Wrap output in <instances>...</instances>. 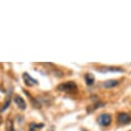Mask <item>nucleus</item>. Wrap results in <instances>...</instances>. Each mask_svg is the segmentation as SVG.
<instances>
[{
    "label": "nucleus",
    "instance_id": "obj_1",
    "mask_svg": "<svg viewBox=\"0 0 131 131\" xmlns=\"http://www.w3.org/2000/svg\"><path fill=\"white\" fill-rule=\"evenodd\" d=\"M57 89L63 92H66V93H74L78 91V86L73 82H66V83L60 84L57 87Z\"/></svg>",
    "mask_w": 131,
    "mask_h": 131
},
{
    "label": "nucleus",
    "instance_id": "obj_2",
    "mask_svg": "<svg viewBox=\"0 0 131 131\" xmlns=\"http://www.w3.org/2000/svg\"><path fill=\"white\" fill-rule=\"evenodd\" d=\"M131 122V116L128 113H120L118 115V123L121 125H127Z\"/></svg>",
    "mask_w": 131,
    "mask_h": 131
},
{
    "label": "nucleus",
    "instance_id": "obj_3",
    "mask_svg": "<svg viewBox=\"0 0 131 131\" xmlns=\"http://www.w3.org/2000/svg\"><path fill=\"white\" fill-rule=\"evenodd\" d=\"M98 123L101 126H108L112 123V116L110 114H102L98 118Z\"/></svg>",
    "mask_w": 131,
    "mask_h": 131
},
{
    "label": "nucleus",
    "instance_id": "obj_4",
    "mask_svg": "<svg viewBox=\"0 0 131 131\" xmlns=\"http://www.w3.org/2000/svg\"><path fill=\"white\" fill-rule=\"evenodd\" d=\"M23 79H24L25 85L28 86V87H32V86L37 85V81H36L35 79H33V78H31L27 72H25V73L23 74Z\"/></svg>",
    "mask_w": 131,
    "mask_h": 131
},
{
    "label": "nucleus",
    "instance_id": "obj_5",
    "mask_svg": "<svg viewBox=\"0 0 131 131\" xmlns=\"http://www.w3.org/2000/svg\"><path fill=\"white\" fill-rule=\"evenodd\" d=\"M14 100H15L16 104L19 106V108H20V110H26L27 105H26L25 100L23 99V97H21L20 95H16V96H15V98H14Z\"/></svg>",
    "mask_w": 131,
    "mask_h": 131
},
{
    "label": "nucleus",
    "instance_id": "obj_6",
    "mask_svg": "<svg viewBox=\"0 0 131 131\" xmlns=\"http://www.w3.org/2000/svg\"><path fill=\"white\" fill-rule=\"evenodd\" d=\"M99 71H101V72H103V73H105V72H107V71H112V72H116V71H123V69L122 68H120V67H106V66H103V67H99V68H97Z\"/></svg>",
    "mask_w": 131,
    "mask_h": 131
},
{
    "label": "nucleus",
    "instance_id": "obj_7",
    "mask_svg": "<svg viewBox=\"0 0 131 131\" xmlns=\"http://www.w3.org/2000/svg\"><path fill=\"white\" fill-rule=\"evenodd\" d=\"M118 84H119L118 81H116V80H110V81L104 82V83L102 84V87H103V88H106V89H110V88L116 87Z\"/></svg>",
    "mask_w": 131,
    "mask_h": 131
},
{
    "label": "nucleus",
    "instance_id": "obj_8",
    "mask_svg": "<svg viewBox=\"0 0 131 131\" xmlns=\"http://www.w3.org/2000/svg\"><path fill=\"white\" fill-rule=\"evenodd\" d=\"M85 81H86V84H87L88 86L93 85V84H94V77H93V74H91V73H86V74H85Z\"/></svg>",
    "mask_w": 131,
    "mask_h": 131
},
{
    "label": "nucleus",
    "instance_id": "obj_9",
    "mask_svg": "<svg viewBox=\"0 0 131 131\" xmlns=\"http://www.w3.org/2000/svg\"><path fill=\"white\" fill-rule=\"evenodd\" d=\"M6 130L7 131H14V124L12 120H7L6 122Z\"/></svg>",
    "mask_w": 131,
    "mask_h": 131
},
{
    "label": "nucleus",
    "instance_id": "obj_10",
    "mask_svg": "<svg viewBox=\"0 0 131 131\" xmlns=\"http://www.w3.org/2000/svg\"><path fill=\"white\" fill-rule=\"evenodd\" d=\"M43 125L42 124H39V125H36V124H31L30 125V129H29V131H37L36 130V128H40V127H42Z\"/></svg>",
    "mask_w": 131,
    "mask_h": 131
},
{
    "label": "nucleus",
    "instance_id": "obj_11",
    "mask_svg": "<svg viewBox=\"0 0 131 131\" xmlns=\"http://www.w3.org/2000/svg\"><path fill=\"white\" fill-rule=\"evenodd\" d=\"M9 103H10V99H9V98H8V100H6V102L4 103V105H3V107L1 108V111H4L7 106H9Z\"/></svg>",
    "mask_w": 131,
    "mask_h": 131
},
{
    "label": "nucleus",
    "instance_id": "obj_12",
    "mask_svg": "<svg viewBox=\"0 0 131 131\" xmlns=\"http://www.w3.org/2000/svg\"><path fill=\"white\" fill-rule=\"evenodd\" d=\"M2 121H3V120H2V117H0V125L2 124Z\"/></svg>",
    "mask_w": 131,
    "mask_h": 131
}]
</instances>
